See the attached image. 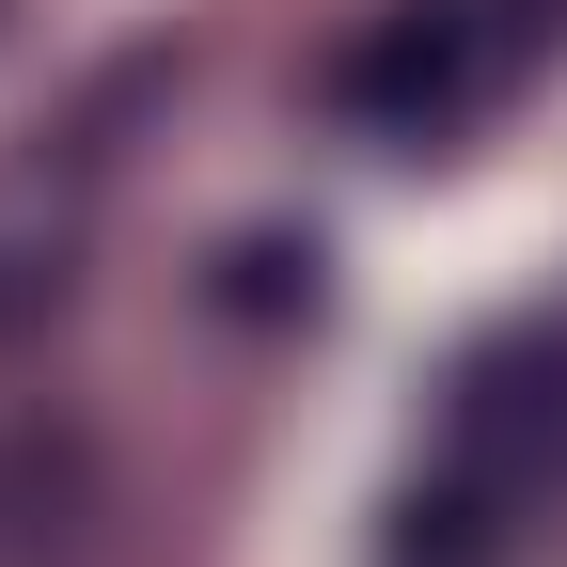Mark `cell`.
I'll return each mask as SVG.
<instances>
[{
    "mask_svg": "<svg viewBox=\"0 0 567 567\" xmlns=\"http://www.w3.org/2000/svg\"><path fill=\"white\" fill-rule=\"evenodd\" d=\"M536 48V17L520 0H410V17H379L363 48L331 63V95L363 111V126H394V142H425V126H457L505 63Z\"/></svg>",
    "mask_w": 567,
    "mask_h": 567,
    "instance_id": "obj_1",
    "label": "cell"
},
{
    "mask_svg": "<svg viewBox=\"0 0 567 567\" xmlns=\"http://www.w3.org/2000/svg\"><path fill=\"white\" fill-rule=\"evenodd\" d=\"M48 300H63V268H48V252H32V237H0V331H32V316H48Z\"/></svg>",
    "mask_w": 567,
    "mask_h": 567,
    "instance_id": "obj_2",
    "label": "cell"
}]
</instances>
